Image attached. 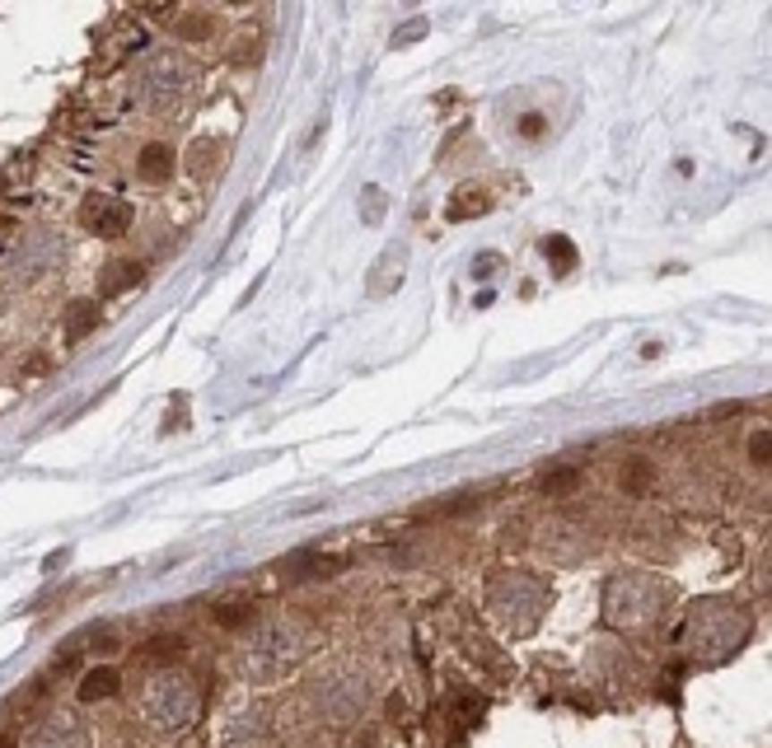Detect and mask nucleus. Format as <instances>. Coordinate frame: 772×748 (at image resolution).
Here are the masks:
<instances>
[{
    "label": "nucleus",
    "mask_w": 772,
    "mask_h": 748,
    "mask_svg": "<svg viewBox=\"0 0 772 748\" xmlns=\"http://www.w3.org/2000/svg\"><path fill=\"white\" fill-rule=\"evenodd\" d=\"M538 132H544V117H525V122H519V136H538Z\"/></svg>",
    "instance_id": "nucleus-19"
},
{
    "label": "nucleus",
    "mask_w": 772,
    "mask_h": 748,
    "mask_svg": "<svg viewBox=\"0 0 772 748\" xmlns=\"http://www.w3.org/2000/svg\"><path fill=\"white\" fill-rule=\"evenodd\" d=\"M361 211H365V220H380L384 216V192H365L361 197Z\"/></svg>",
    "instance_id": "nucleus-17"
},
{
    "label": "nucleus",
    "mask_w": 772,
    "mask_h": 748,
    "mask_svg": "<svg viewBox=\"0 0 772 748\" xmlns=\"http://www.w3.org/2000/svg\"><path fill=\"white\" fill-rule=\"evenodd\" d=\"M178 169V155H174V145H164V140H150V145H141V155H136V174L145 183H169Z\"/></svg>",
    "instance_id": "nucleus-4"
},
{
    "label": "nucleus",
    "mask_w": 772,
    "mask_h": 748,
    "mask_svg": "<svg viewBox=\"0 0 772 748\" xmlns=\"http://www.w3.org/2000/svg\"><path fill=\"white\" fill-rule=\"evenodd\" d=\"M47 365H52L47 356H38V361H29V365H24V374H47Z\"/></svg>",
    "instance_id": "nucleus-21"
},
{
    "label": "nucleus",
    "mask_w": 772,
    "mask_h": 748,
    "mask_svg": "<svg viewBox=\"0 0 772 748\" xmlns=\"http://www.w3.org/2000/svg\"><path fill=\"white\" fill-rule=\"evenodd\" d=\"M220 159H225V140H216V136L187 145V174H197V178H206Z\"/></svg>",
    "instance_id": "nucleus-7"
},
{
    "label": "nucleus",
    "mask_w": 772,
    "mask_h": 748,
    "mask_svg": "<svg viewBox=\"0 0 772 748\" xmlns=\"http://www.w3.org/2000/svg\"><path fill=\"white\" fill-rule=\"evenodd\" d=\"M178 33L193 38V43H202V38L216 33V19H211V14H183V19H178Z\"/></svg>",
    "instance_id": "nucleus-13"
},
{
    "label": "nucleus",
    "mask_w": 772,
    "mask_h": 748,
    "mask_svg": "<svg viewBox=\"0 0 772 748\" xmlns=\"http://www.w3.org/2000/svg\"><path fill=\"white\" fill-rule=\"evenodd\" d=\"M332 571H338V561H332V557H290V575H300V580L332 575Z\"/></svg>",
    "instance_id": "nucleus-12"
},
{
    "label": "nucleus",
    "mask_w": 772,
    "mask_h": 748,
    "mask_svg": "<svg viewBox=\"0 0 772 748\" xmlns=\"http://www.w3.org/2000/svg\"><path fill=\"white\" fill-rule=\"evenodd\" d=\"M117 688H122V678H117V669H108V664H103V669H90L85 678H80V688H75V697L80 701H108V697H117Z\"/></svg>",
    "instance_id": "nucleus-6"
},
{
    "label": "nucleus",
    "mask_w": 772,
    "mask_h": 748,
    "mask_svg": "<svg viewBox=\"0 0 772 748\" xmlns=\"http://www.w3.org/2000/svg\"><path fill=\"white\" fill-rule=\"evenodd\" d=\"M496 267H501V258H496V253H483V258H477V267H473V272H477V276H492Z\"/></svg>",
    "instance_id": "nucleus-18"
},
{
    "label": "nucleus",
    "mask_w": 772,
    "mask_h": 748,
    "mask_svg": "<svg viewBox=\"0 0 772 748\" xmlns=\"http://www.w3.org/2000/svg\"><path fill=\"white\" fill-rule=\"evenodd\" d=\"M538 248L548 253V262H553V272H557V276H562V272H571V267H576V243H571V239L548 234V239L538 243Z\"/></svg>",
    "instance_id": "nucleus-10"
},
{
    "label": "nucleus",
    "mask_w": 772,
    "mask_h": 748,
    "mask_svg": "<svg viewBox=\"0 0 772 748\" xmlns=\"http://www.w3.org/2000/svg\"><path fill=\"white\" fill-rule=\"evenodd\" d=\"M754 459H759V463H768V435H763V430L754 435Z\"/></svg>",
    "instance_id": "nucleus-20"
},
{
    "label": "nucleus",
    "mask_w": 772,
    "mask_h": 748,
    "mask_svg": "<svg viewBox=\"0 0 772 748\" xmlns=\"http://www.w3.org/2000/svg\"><path fill=\"white\" fill-rule=\"evenodd\" d=\"M145 281V262L141 258H122L113 267H103V276H99V290H103V300H117L122 290H132Z\"/></svg>",
    "instance_id": "nucleus-5"
},
{
    "label": "nucleus",
    "mask_w": 772,
    "mask_h": 748,
    "mask_svg": "<svg viewBox=\"0 0 772 748\" xmlns=\"http://www.w3.org/2000/svg\"><path fill=\"white\" fill-rule=\"evenodd\" d=\"M258 56H262V38L244 33V38H239V47H235V61H239V66H253Z\"/></svg>",
    "instance_id": "nucleus-14"
},
{
    "label": "nucleus",
    "mask_w": 772,
    "mask_h": 748,
    "mask_svg": "<svg viewBox=\"0 0 772 748\" xmlns=\"http://www.w3.org/2000/svg\"><path fill=\"white\" fill-rule=\"evenodd\" d=\"M248 613H253V608H248V604H229V608L220 604V608H216V617H220V627H239V622H244Z\"/></svg>",
    "instance_id": "nucleus-16"
},
{
    "label": "nucleus",
    "mask_w": 772,
    "mask_h": 748,
    "mask_svg": "<svg viewBox=\"0 0 772 748\" xmlns=\"http://www.w3.org/2000/svg\"><path fill=\"white\" fill-rule=\"evenodd\" d=\"M183 94H187V71L178 66V56H155L141 75V98L150 108H169Z\"/></svg>",
    "instance_id": "nucleus-1"
},
{
    "label": "nucleus",
    "mask_w": 772,
    "mask_h": 748,
    "mask_svg": "<svg viewBox=\"0 0 772 748\" xmlns=\"http://www.w3.org/2000/svg\"><path fill=\"white\" fill-rule=\"evenodd\" d=\"M576 482H580V468H571V463H567V468H548L538 487H544L548 496H571V491H576Z\"/></svg>",
    "instance_id": "nucleus-11"
},
{
    "label": "nucleus",
    "mask_w": 772,
    "mask_h": 748,
    "mask_svg": "<svg viewBox=\"0 0 772 748\" xmlns=\"http://www.w3.org/2000/svg\"><path fill=\"white\" fill-rule=\"evenodd\" d=\"M646 482H651V463H628V472H622V491H646Z\"/></svg>",
    "instance_id": "nucleus-15"
},
{
    "label": "nucleus",
    "mask_w": 772,
    "mask_h": 748,
    "mask_svg": "<svg viewBox=\"0 0 772 748\" xmlns=\"http://www.w3.org/2000/svg\"><path fill=\"white\" fill-rule=\"evenodd\" d=\"M80 225H90V230L103 234V239H117V234L132 230V206L113 201L108 192H90L85 201H80Z\"/></svg>",
    "instance_id": "nucleus-2"
},
{
    "label": "nucleus",
    "mask_w": 772,
    "mask_h": 748,
    "mask_svg": "<svg viewBox=\"0 0 772 748\" xmlns=\"http://www.w3.org/2000/svg\"><path fill=\"white\" fill-rule=\"evenodd\" d=\"M492 211V192L483 183H464V187H454L450 201H445V216L454 225H464V220H477V216H487Z\"/></svg>",
    "instance_id": "nucleus-3"
},
{
    "label": "nucleus",
    "mask_w": 772,
    "mask_h": 748,
    "mask_svg": "<svg viewBox=\"0 0 772 748\" xmlns=\"http://www.w3.org/2000/svg\"><path fill=\"white\" fill-rule=\"evenodd\" d=\"M477 501H483V496H445V501L422 506V510H416V519H454V514L477 510Z\"/></svg>",
    "instance_id": "nucleus-9"
},
{
    "label": "nucleus",
    "mask_w": 772,
    "mask_h": 748,
    "mask_svg": "<svg viewBox=\"0 0 772 748\" xmlns=\"http://www.w3.org/2000/svg\"><path fill=\"white\" fill-rule=\"evenodd\" d=\"M0 748H10V739H0Z\"/></svg>",
    "instance_id": "nucleus-22"
},
{
    "label": "nucleus",
    "mask_w": 772,
    "mask_h": 748,
    "mask_svg": "<svg viewBox=\"0 0 772 748\" xmlns=\"http://www.w3.org/2000/svg\"><path fill=\"white\" fill-rule=\"evenodd\" d=\"M94 327H99V304L94 300H80V304L66 309V337L71 342H85Z\"/></svg>",
    "instance_id": "nucleus-8"
}]
</instances>
